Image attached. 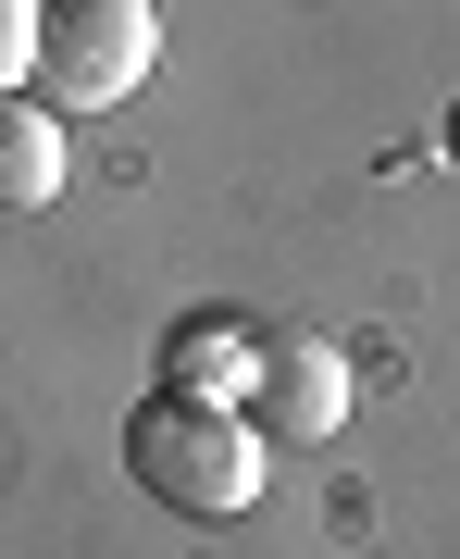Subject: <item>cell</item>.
<instances>
[{
    "instance_id": "cell-1",
    "label": "cell",
    "mask_w": 460,
    "mask_h": 559,
    "mask_svg": "<svg viewBox=\"0 0 460 559\" xmlns=\"http://www.w3.org/2000/svg\"><path fill=\"white\" fill-rule=\"evenodd\" d=\"M125 473L175 522H237L261 498V423L237 399H200V385H150L125 411Z\"/></svg>"
},
{
    "instance_id": "cell-2",
    "label": "cell",
    "mask_w": 460,
    "mask_h": 559,
    "mask_svg": "<svg viewBox=\"0 0 460 559\" xmlns=\"http://www.w3.org/2000/svg\"><path fill=\"white\" fill-rule=\"evenodd\" d=\"M150 62H162L150 0H50L38 13V100L50 112H113Z\"/></svg>"
},
{
    "instance_id": "cell-3",
    "label": "cell",
    "mask_w": 460,
    "mask_h": 559,
    "mask_svg": "<svg viewBox=\"0 0 460 559\" xmlns=\"http://www.w3.org/2000/svg\"><path fill=\"white\" fill-rule=\"evenodd\" d=\"M261 436H337L349 423V348L337 336H261V360H249V399H237Z\"/></svg>"
},
{
    "instance_id": "cell-4",
    "label": "cell",
    "mask_w": 460,
    "mask_h": 559,
    "mask_svg": "<svg viewBox=\"0 0 460 559\" xmlns=\"http://www.w3.org/2000/svg\"><path fill=\"white\" fill-rule=\"evenodd\" d=\"M62 200V112L50 100H0V212H50Z\"/></svg>"
},
{
    "instance_id": "cell-5",
    "label": "cell",
    "mask_w": 460,
    "mask_h": 559,
    "mask_svg": "<svg viewBox=\"0 0 460 559\" xmlns=\"http://www.w3.org/2000/svg\"><path fill=\"white\" fill-rule=\"evenodd\" d=\"M162 360H175V373H162V385H200V399H249V360H261V323H237V311H187L175 336H162Z\"/></svg>"
},
{
    "instance_id": "cell-6",
    "label": "cell",
    "mask_w": 460,
    "mask_h": 559,
    "mask_svg": "<svg viewBox=\"0 0 460 559\" xmlns=\"http://www.w3.org/2000/svg\"><path fill=\"white\" fill-rule=\"evenodd\" d=\"M38 13H50V0H0V100L38 87Z\"/></svg>"
},
{
    "instance_id": "cell-7",
    "label": "cell",
    "mask_w": 460,
    "mask_h": 559,
    "mask_svg": "<svg viewBox=\"0 0 460 559\" xmlns=\"http://www.w3.org/2000/svg\"><path fill=\"white\" fill-rule=\"evenodd\" d=\"M448 162H460V100H448Z\"/></svg>"
}]
</instances>
